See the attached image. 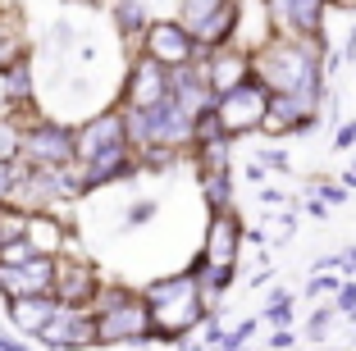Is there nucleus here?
Returning a JSON list of instances; mask_svg holds the SVG:
<instances>
[{"mask_svg": "<svg viewBox=\"0 0 356 351\" xmlns=\"http://www.w3.org/2000/svg\"><path fill=\"white\" fill-rule=\"evenodd\" d=\"M256 73L279 92H315V60L302 46H288V42L265 46L261 60H256Z\"/></svg>", "mask_w": 356, "mask_h": 351, "instance_id": "f257e3e1", "label": "nucleus"}, {"mask_svg": "<svg viewBox=\"0 0 356 351\" xmlns=\"http://www.w3.org/2000/svg\"><path fill=\"white\" fill-rule=\"evenodd\" d=\"M215 114H220V124H224V133H242V128H256L270 114V87L265 83H238V87H229V92H220V101H215Z\"/></svg>", "mask_w": 356, "mask_h": 351, "instance_id": "f03ea898", "label": "nucleus"}, {"mask_svg": "<svg viewBox=\"0 0 356 351\" xmlns=\"http://www.w3.org/2000/svg\"><path fill=\"white\" fill-rule=\"evenodd\" d=\"M151 306H142L137 297L128 292H110L105 297V315L96 320V338L101 342H119V338H142L151 333Z\"/></svg>", "mask_w": 356, "mask_h": 351, "instance_id": "7ed1b4c3", "label": "nucleus"}, {"mask_svg": "<svg viewBox=\"0 0 356 351\" xmlns=\"http://www.w3.org/2000/svg\"><path fill=\"white\" fill-rule=\"evenodd\" d=\"M147 55L165 69H183L197 60V37L183 23H151L147 28Z\"/></svg>", "mask_w": 356, "mask_h": 351, "instance_id": "20e7f679", "label": "nucleus"}, {"mask_svg": "<svg viewBox=\"0 0 356 351\" xmlns=\"http://www.w3.org/2000/svg\"><path fill=\"white\" fill-rule=\"evenodd\" d=\"M0 288L10 297H32V292H51L55 288V260L51 256H32L23 265H0Z\"/></svg>", "mask_w": 356, "mask_h": 351, "instance_id": "39448f33", "label": "nucleus"}, {"mask_svg": "<svg viewBox=\"0 0 356 351\" xmlns=\"http://www.w3.org/2000/svg\"><path fill=\"white\" fill-rule=\"evenodd\" d=\"M46 338L55 342V347H87V342H96V324H92V315H78L74 306H55V315L46 320Z\"/></svg>", "mask_w": 356, "mask_h": 351, "instance_id": "423d86ee", "label": "nucleus"}, {"mask_svg": "<svg viewBox=\"0 0 356 351\" xmlns=\"http://www.w3.org/2000/svg\"><path fill=\"white\" fill-rule=\"evenodd\" d=\"M23 151L42 169H60V165H69V155H74V137L64 133V128H37L32 137H23Z\"/></svg>", "mask_w": 356, "mask_h": 351, "instance_id": "0eeeda50", "label": "nucleus"}, {"mask_svg": "<svg viewBox=\"0 0 356 351\" xmlns=\"http://www.w3.org/2000/svg\"><path fill=\"white\" fill-rule=\"evenodd\" d=\"M128 101H133L137 110L165 105V101H169V78H165V64H156L151 55H147L142 64H137V73H133V87H128Z\"/></svg>", "mask_w": 356, "mask_h": 351, "instance_id": "6e6552de", "label": "nucleus"}, {"mask_svg": "<svg viewBox=\"0 0 356 351\" xmlns=\"http://www.w3.org/2000/svg\"><path fill=\"white\" fill-rule=\"evenodd\" d=\"M55 288H60L64 306H83V301L96 292V279H92L87 265H55Z\"/></svg>", "mask_w": 356, "mask_h": 351, "instance_id": "1a4fd4ad", "label": "nucleus"}, {"mask_svg": "<svg viewBox=\"0 0 356 351\" xmlns=\"http://www.w3.org/2000/svg\"><path fill=\"white\" fill-rule=\"evenodd\" d=\"M238 228H233V219L229 215H220L215 219V228H210V251H206V260L215 265V274H220V283H224V274H229V265H233V251H238Z\"/></svg>", "mask_w": 356, "mask_h": 351, "instance_id": "9d476101", "label": "nucleus"}, {"mask_svg": "<svg viewBox=\"0 0 356 351\" xmlns=\"http://www.w3.org/2000/svg\"><path fill=\"white\" fill-rule=\"evenodd\" d=\"M55 306H60V301H51L46 292H32V297H14V324H19V329H37V333H42V329H46V320L55 315Z\"/></svg>", "mask_w": 356, "mask_h": 351, "instance_id": "9b49d317", "label": "nucleus"}, {"mask_svg": "<svg viewBox=\"0 0 356 351\" xmlns=\"http://www.w3.org/2000/svg\"><path fill=\"white\" fill-rule=\"evenodd\" d=\"M252 78V60H242V55H224L215 69H210V83H215V92H229V87L247 83Z\"/></svg>", "mask_w": 356, "mask_h": 351, "instance_id": "f8f14e48", "label": "nucleus"}, {"mask_svg": "<svg viewBox=\"0 0 356 351\" xmlns=\"http://www.w3.org/2000/svg\"><path fill=\"white\" fill-rule=\"evenodd\" d=\"M28 242H32L37 256H51L60 247V224L51 215H28Z\"/></svg>", "mask_w": 356, "mask_h": 351, "instance_id": "ddd939ff", "label": "nucleus"}, {"mask_svg": "<svg viewBox=\"0 0 356 351\" xmlns=\"http://www.w3.org/2000/svg\"><path fill=\"white\" fill-rule=\"evenodd\" d=\"M220 5H224V0H183V28L197 37V32L206 28V19L220 10Z\"/></svg>", "mask_w": 356, "mask_h": 351, "instance_id": "4468645a", "label": "nucleus"}, {"mask_svg": "<svg viewBox=\"0 0 356 351\" xmlns=\"http://www.w3.org/2000/svg\"><path fill=\"white\" fill-rule=\"evenodd\" d=\"M320 5H325V0H293V28H302V32H315L320 28Z\"/></svg>", "mask_w": 356, "mask_h": 351, "instance_id": "2eb2a0df", "label": "nucleus"}, {"mask_svg": "<svg viewBox=\"0 0 356 351\" xmlns=\"http://www.w3.org/2000/svg\"><path fill=\"white\" fill-rule=\"evenodd\" d=\"M23 151V133L14 124H0V160H5V165H10L14 155Z\"/></svg>", "mask_w": 356, "mask_h": 351, "instance_id": "dca6fc26", "label": "nucleus"}, {"mask_svg": "<svg viewBox=\"0 0 356 351\" xmlns=\"http://www.w3.org/2000/svg\"><path fill=\"white\" fill-rule=\"evenodd\" d=\"M14 60H19V42H14L10 28L0 23V64H14Z\"/></svg>", "mask_w": 356, "mask_h": 351, "instance_id": "f3484780", "label": "nucleus"}, {"mask_svg": "<svg viewBox=\"0 0 356 351\" xmlns=\"http://www.w3.org/2000/svg\"><path fill=\"white\" fill-rule=\"evenodd\" d=\"M119 19H124V28H128V32H133V28H142V23H147V14L137 10L133 0H124V5H119Z\"/></svg>", "mask_w": 356, "mask_h": 351, "instance_id": "a211bd4d", "label": "nucleus"}, {"mask_svg": "<svg viewBox=\"0 0 356 351\" xmlns=\"http://www.w3.org/2000/svg\"><path fill=\"white\" fill-rule=\"evenodd\" d=\"M265 5H270L274 23H279V28H288V19H293V0H265Z\"/></svg>", "mask_w": 356, "mask_h": 351, "instance_id": "6ab92c4d", "label": "nucleus"}, {"mask_svg": "<svg viewBox=\"0 0 356 351\" xmlns=\"http://www.w3.org/2000/svg\"><path fill=\"white\" fill-rule=\"evenodd\" d=\"M334 5H356V0H334Z\"/></svg>", "mask_w": 356, "mask_h": 351, "instance_id": "aec40b11", "label": "nucleus"}]
</instances>
